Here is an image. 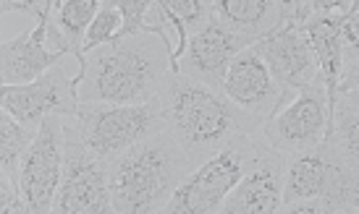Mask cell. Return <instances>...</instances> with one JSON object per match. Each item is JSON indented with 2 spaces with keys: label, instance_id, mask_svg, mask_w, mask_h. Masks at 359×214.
<instances>
[{
  "label": "cell",
  "instance_id": "16",
  "mask_svg": "<svg viewBox=\"0 0 359 214\" xmlns=\"http://www.w3.org/2000/svg\"><path fill=\"white\" fill-rule=\"evenodd\" d=\"M37 128L21 123L8 113H0V212H27L21 196V159L37 136Z\"/></svg>",
  "mask_w": 359,
  "mask_h": 214
},
{
  "label": "cell",
  "instance_id": "21",
  "mask_svg": "<svg viewBox=\"0 0 359 214\" xmlns=\"http://www.w3.org/2000/svg\"><path fill=\"white\" fill-rule=\"evenodd\" d=\"M121 27H123V16H121L118 8H113L108 3H102V8L97 10V16L92 19L90 29H87V37H84V55L92 52L100 45H108L121 34Z\"/></svg>",
  "mask_w": 359,
  "mask_h": 214
},
{
  "label": "cell",
  "instance_id": "17",
  "mask_svg": "<svg viewBox=\"0 0 359 214\" xmlns=\"http://www.w3.org/2000/svg\"><path fill=\"white\" fill-rule=\"evenodd\" d=\"M210 3H212V16L236 34L247 37L252 45L289 24L286 10L276 0H210Z\"/></svg>",
  "mask_w": 359,
  "mask_h": 214
},
{
  "label": "cell",
  "instance_id": "18",
  "mask_svg": "<svg viewBox=\"0 0 359 214\" xmlns=\"http://www.w3.org/2000/svg\"><path fill=\"white\" fill-rule=\"evenodd\" d=\"M341 21H344V16H318L315 13V16H309L299 27L309 37V42H312V50H315V58H318L320 66V76H323L325 89H328L330 110H333L336 99H339L341 73H344V66H346Z\"/></svg>",
  "mask_w": 359,
  "mask_h": 214
},
{
  "label": "cell",
  "instance_id": "23",
  "mask_svg": "<svg viewBox=\"0 0 359 214\" xmlns=\"http://www.w3.org/2000/svg\"><path fill=\"white\" fill-rule=\"evenodd\" d=\"M0 13H27L40 19L45 13H53V0H0Z\"/></svg>",
  "mask_w": 359,
  "mask_h": 214
},
{
  "label": "cell",
  "instance_id": "10",
  "mask_svg": "<svg viewBox=\"0 0 359 214\" xmlns=\"http://www.w3.org/2000/svg\"><path fill=\"white\" fill-rule=\"evenodd\" d=\"M79 110V87L66 76L63 66H53L29 84H6L3 87V113L21 123L42 126L53 115L74 117Z\"/></svg>",
  "mask_w": 359,
  "mask_h": 214
},
{
  "label": "cell",
  "instance_id": "2",
  "mask_svg": "<svg viewBox=\"0 0 359 214\" xmlns=\"http://www.w3.org/2000/svg\"><path fill=\"white\" fill-rule=\"evenodd\" d=\"M160 110L173 138L189 155L194 167L220 152L244 131H262L252 117L233 105L223 89L202 84L184 73H170L158 94Z\"/></svg>",
  "mask_w": 359,
  "mask_h": 214
},
{
  "label": "cell",
  "instance_id": "6",
  "mask_svg": "<svg viewBox=\"0 0 359 214\" xmlns=\"http://www.w3.org/2000/svg\"><path fill=\"white\" fill-rule=\"evenodd\" d=\"M304 199L328 201L330 212H359V178L328 141L286 159L283 206Z\"/></svg>",
  "mask_w": 359,
  "mask_h": 214
},
{
  "label": "cell",
  "instance_id": "25",
  "mask_svg": "<svg viewBox=\"0 0 359 214\" xmlns=\"http://www.w3.org/2000/svg\"><path fill=\"white\" fill-rule=\"evenodd\" d=\"M280 8L286 10V16H289V24L286 27H302L304 21L312 16V6H309V0H276Z\"/></svg>",
  "mask_w": 359,
  "mask_h": 214
},
{
  "label": "cell",
  "instance_id": "26",
  "mask_svg": "<svg viewBox=\"0 0 359 214\" xmlns=\"http://www.w3.org/2000/svg\"><path fill=\"white\" fill-rule=\"evenodd\" d=\"M312 16H349L351 0H309Z\"/></svg>",
  "mask_w": 359,
  "mask_h": 214
},
{
  "label": "cell",
  "instance_id": "19",
  "mask_svg": "<svg viewBox=\"0 0 359 214\" xmlns=\"http://www.w3.org/2000/svg\"><path fill=\"white\" fill-rule=\"evenodd\" d=\"M344 165L359 178V97L351 92H339V99L333 105V120L325 138Z\"/></svg>",
  "mask_w": 359,
  "mask_h": 214
},
{
  "label": "cell",
  "instance_id": "3",
  "mask_svg": "<svg viewBox=\"0 0 359 214\" xmlns=\"http://www.w3.org/2000/svg\"><path fill=\"white\" fill-rule=\"evenodd\" d=\"M191 170L194 162L168 128L152 134L131 146L116 162H110L113 212H165L170 196L176 194V188L187 180Z\"/></svg>",
  "mask_w": 359,
  "mask_h": 214
},
{
  "label": "cell",
  "instance_id": "27",
  "mask_svg": "<svg viewBox=\"0 0 359 214\" xmlns=\"http://www.w3.org/2000/svg\"><path fill=\"white\" fill-rule=\"evenodd\" d=\"M339 92H351V94L359 97V60H349V63L344 66Z\"/></svg>",
  "mask_w": 359,
  "mask_h": 214
},
{
  "label": "cell",
  "instance_id": "28",
  "mask_svg": "<svg viewBox=\"0 0 359 214\" xmlns=\"http://www.w3.org/2000/svg\"><path fill=\"white\" fill-rule=\"evenodd\" d=\"M60 3H66V0H53V8H58Z\"/></svg>",
  "mask_w": 359,
  "mask_h": 214
},
{
  "label": "cell",
  "instance_id": "24",
  "mask_svg": "<svg viewBox=\"0 0 359 214\" xmlns=\"http://www.w3.org/2000/svg\"><path fill=\"white\" fill-rule=\"evenodd\" d=\"M341 37H344V55L346 63L359 60V10L351 16H344L341 21Z\"/></svg>",
  "mask_w": 359,
  "mask_h": 214
},
{
  "label": "cell",
  "instance_id": "11",
  "mask_svg": "<svg viewBox=\"0 0 359 214\" xmlns=\"http://www.w3.org/2000/svg\"><path fill=\"white\" fill-rule=\"evenodd\" d=\"M223 94L257 126H265L294 97L276 81V76L270 73L265 60L259 58L255 48L241 50L233 58L226 81H223Z\"/></svg>",
  "mask_w": 359,
  "mask_h": 214
},
{
  "label": "cell",
  "instance_id": "12",
  "mask_svg": "<svg viewBox=\"0 0 359 214\" xmlns=\"http://www.w3.org/2000/svg\"><path fill=\"white\" fill-rule=\"evenodd\" d=\"M247 48H252L250 39L236 34L212 16L200 31H194L189 37L187 50L176 63L173 73H184L202 84L223 89V81H226L233 58Z\"/></svg>",
  "mask_w": 359,
  "mask_h": 214
},
{
  "label": "cell",
  "instance_id": "20",
  "mask_svg": "<svg viewBox=\"0 0 359 214\" xmlns=\"http://www.w3.org/2000/svg\"><path fill=\"white\" fill-rule=\"evenodd\" d=\"M158 3L163 6L170 27L176 31V50L170 55V63L176 71V63L184 55L189 37L212 19V3L210 0H158Z\"/></svg>",
  "mask_w": 359,
  "mask_h": 214
},
{
  "label": "cell",
  "instance_id": "14",
  "mask_svg": "<svg viewBox=\"0 0 359 214\" xmlns=\"http://www.w3.org/2000/svg\"><path fill=\"white\" fill-rule=\"evenodd\" d=\"M252 48L257 50V55L265 60L270 73L289 94H297L309 84H315L318 78H323L312 42L299 27H283L276 34L255 42Z\"/></svg>",
  "mask_w": 359,
  "mask_h": 214
},
{
  "label": "cell",
  "instance_id": "8",
  "mask_svg": "<svg viewBox=\"0 0 359 214\" xmlns=\"http://www.w3.org/2000/svg\"><path fill=\"white\" fill-rule=\"evenodd\" d=\"M66 165V117L42 120L37 136L21 159V196L29 214H48L55 206Z\"/></svg>",
  "mask_w": 359,
  "mask_h": 214
},
{
  "label": "cell",
  "instance_id": "9",
  "mask_svg": "<svg viewBox=\"0 0 359 214\" xmlns=\"http://www.w3.org/2000/svg\"><path fill=\"white\" fill-rule=\"evenodd\" d=\"M53 212L102 214L113 212L110 199V165L92 155L74 128L66 123V165Z\"/></svg>",
  "mask_w": 359,
  "mask_h": 214
},
{
  "label": "cell",
  "instance_id": "7",
  "mask_svg": "<svg viewBox=\"0 0 359 214\" xmlns=\"http://www.w3.org/2000/svg\"><path fill=\"white\" fill-rule=\"evenodd\" d=\"M333 110L325 81L318 78L307 89L297 92L276 115L262 126V136L286 157L312 149L328 138Z\"/></svg>",
  "mask_w": 359,
  "mask_h": 214
},
{
  "label": "cell",
  "instance_id": "5",
  "mask_svg": "<svg viewBox=\"0 0 359 214\" xmlns=\"http://www.w3.org/2000/svg\"><path fill=\"white\" fill-rule=\"evenodd\" d=\"M262 144V131H244L220 152L191 170L187 180L170 196L165 212L170 214H212L223 209L226 196L236 188L244 173L255 165Z\"/></svg>",
  "mask_w": 359,
  "mask_h": 214
},
{
  "label": "cell",
  "instance_id": "15",
  "mask_svg": "<svg viewBox=\"0 0 359 214\" xmlns=\"http://www.w3.org/2000/svg\"><path fill=\"white\" fill-rule=\"evenodd\" d=\"M48 19H50V13L40 16L34 29L24 31L13 39H6L0 45L3 87L6 84H29L60 63L63 55L48 48Z\"/></svg>",
  "mask_w": 359,
  "mask_h": 214
},
{
  "label": "cell",
  "instance_id": "22",
  "mask_svg": "<svg viewBox=\"0 0 359 214\" xmlns=\"http://www.w3.org/2000/svg\"><path fill=\"white\" fill-rule=\"evenodd\" d=\"M102 3L118 8L123 16V27H121L118 37H131V34L147 31V13L155 6V0H102Z\"/></svg>",
  "mask_w": 359,
  "mask_h": 214
},
{
  "label": "cell",
  "instance_id": "4",
  "mask_svg": "<svg viewBox=\"0 0 359 214\" xmlns=\"http://www.w3.org/2000/svg\"><path fill=\"white\" fill-rule=\"evenodd\" d=\"M81 144L97 155L102 162H116L147 136L165 128L160 102L142 105H108V102H79L74 117H66Z\"/></svg>",
  "mask_w": 359,
  "mask_h": 214
},
{
  "label": "cell",
  "instance_id": "13",
  "mask_svg": "<svg viewBox=\"0 0 359 214\" xmlns=\"http://www.w3.org/2000/svg\"><path fill=\"white\" fill-rule=\"evenodd\" d=\"M286 159L289 157L268 144L262 136L255 165L244 173L236 188L226 196V214H273L283 209V183H286Z\"/></svg>",
  "mask_w": 359,
  "mask_h": 214
},
{
  "label": "cell",
  "instance_id": "1",
  "mask_svg": "<svg viewBox=\"0 0 359 214\" xmlns=\"http://www.w3.org/2000/svg\"><path fill=\"white\" fill-rule=\"evenodd\" d=\"M173 50L150 31L116 37L87 52V60L74 76L79 87V102L108 105H142L158 99L168 76Z\"/></svg>",
  "mask_w": 359,
  "mask_h": 214
}]
</instances>
